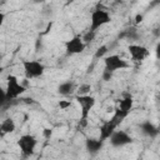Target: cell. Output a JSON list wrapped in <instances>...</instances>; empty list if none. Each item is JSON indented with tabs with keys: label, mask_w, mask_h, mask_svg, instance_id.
<instances>
[{
	"label": "cell",
	"mask_w": 160,
	"mask_h": 160,
	"mask_svg": "<svg viewBox=\"0 0 160 160\" xmlns=\"http://www.w3.org/2000/svg\"><path fill=\"white\" fill-rule=\"evenodd\" d=\"M0 136H2V134H1V131H0Z\"/></svg>",
	"instance_id": "f1b7e54d"
},
{
	"label": "cell",
	"mask_w": 160,
	"mask_h": 160,
	"mask_svg": "<svg viewBox=\"0 0 160 160\" xmlns=\"http://www.w3.org/2000/svg\"><path fill=\"white\" fill-rule=\"evenodd\" d=\"M111 146L114 148H122L132 142V138L124 130H115L112 135L109 138Z\"/></svg>",
	"instance_id": "52a82bcc"
},
{
	"label": "cell",
	"mask_w": 160,
	"mask_h": 160,
	"mask_svg": "<svg viewBox=\"0 0 160 160\" xmlns=\"http://www.w3.org/2000/svg\"><path fill=\"white\" fill-rule=\"evenodd\" d=\"M108 51H109V46H108V45H101V46H99V48L96 49V51H95V54H94V58H95V59H102V58L106 56Z\"/></svg>",
	"instance_id": "d6986e66"
},
{
	"label": "cell",
	"mask_w": 160,
	"mask_h": 160,
	"mask_svg": "<svg viewBox=\"0 0 160 160\" xmlns=\"http://www.w3.org/2000/svg\"><path fill=\"white\" fill-rule=\"evenodd\" d=\"M129 114H126V112H124V111H121V110H119L118 108L115 109V111H114V114L111 115V118L109 119L114 125H116V126H119L125 119H126V116H128Z\"/></svg>",
	"instance_id": "2e32d148"
},
{
	"label": "cell",
	"mask_w": 160,
	"mask_h": 160,
	"mask_svg": "<svg viewBox=\"0 0 160 160\" xmlns=\"http://www.w3.org/2000/svg\"><path fill=\"white\" fill-rule=\"evenodd\" d=\"M4 21H5V14L0 11V28L2 26V24H4Z\"/></svg>",
	"instance_id": "484cf974"
},
{
	"label": "cell",
	"mask_w": 160,
	"mask_h": 160,
	"mask_svg": "<svg viewBox=\"0 0 160 160\" xmlns=\"http://www.w3.org/2000/svg\"><path fill=\"white\" fill-rule=\"evenodd\" d=\"M94 39H95V32H94V31H90V30H88V31L81 36V40L84 41L85 45L89 44V42H91Z\"/></svg>",
	"instance_id": "ffe728a7"
},
{
	"label": "cell",
	"mask_w": 160,
	"mask_h": 160,
	"mask_svg": "<svg viewBox=\"0 0 160 160\" xmlns=\"http://www.w3.org/2000/svg\"><path fill=\"white\" fill-rule=\"evenodd\" d=\"M26 91V88L22 86V84L19 81L18 76L9 74L6 76V88H5V94L8 101L16 100L20 95H22Z\"/></svg>",
	"instance_id": "6da1fadb"
},
{
	"label": "cell",
	"mask_w": 160,
	"mask_h": 160,
	"mask_svg": "<svg viewBox=\"0 0 160 160\" xmlns=\"http://www.w3.org/2000/svg\"><path fill=\"white\" fill-rule=\"evenodd\" d=\"M36 145H38V140L31 134H24L18 140V146L24 156H31L35 152Z\"/></svg>",
	"instance_id": "5b68a950"
},
{
	"label": "cell",
	"mask_w": 160,
	"mask_h": 160,
	"mask_svg": "<svg viewBox=\"0 0 160 160\" xmlns=\"http://www.w3.org/2000/svg\"><path fill=\"white\" fill-rule=\"evenodd\" d=\"M128 51H129L131 59L134 61H136V62H140V61L145 60L150 54V51H149V49L146 46L139 45V44H130L128 46Z\"/></svg>",
	"instance_id": "ba28073f"
},
{
	"label": "cell",
	"mask_w": 160,
	"mask_h": 160,
	"mask_svg": "<svg viewBox=\"0 0 160 160\" xmlns=\"http://www.w3.org/2000/svg\"><path fill=\"white\" fill-rule=\"evenodd\" d=\"M116 125H114L110 120H106L101 126H100V131H99V140L100 141H106L109 140V138L112 135V132L116 130Z\"/></svg>",
	"instance_id": "30bf717a"
},
{
	"label": "cell",
	"mask_w": 160,
	"mask_h": 160,
	"mask_svg": "<svg viewBox=\"0 0 160 160\" xmlns=\"http://www.w3.org/2000/svg\"><path fill=\"white\" fill-rule=\"evenodd\" d=\"M110 21H111V16H110L109 11H106L101 8H98L90 15V29L89 30L96 32L98 29L102 28L104 25L109 24Z\"/></svg>",
	"instance_id": "7a4b0ae2"
},
{
	"label": "cell",
	"mask_w": 160,
	"mask_h": 160,
	"mask_svg": "<svg viewBox=\"0 0 160 160\" xmlns=\"http://www.w3.org/2000/svg\"><path fill=\"white\" fill-rule=\"evenodd\" d=\"M2 70H4V68H2V66H1V65H0V74H1V72H2Z\"/></svg>",
	"instance_id": "83f0119b"
},
{
	"label": "cell",
	"mask_w": 160,
	"mask_h": 160,
	"mask_svg": "<svg viewBox=\"0 0 160 160\" xmlns=\"http://www.w3.org/2000/svg\"><path fill=\"white\" fill-rule=\"evenodd\" d=\"M102 145H104V142L100 141L99 139L86 138V140H85V148L90 155H96L102 149Z\"/></svg>",
	"instance_id": "7c38bea8"
},
{
	"label": "cell",
	"mask_w": 160,
	"mask_h": 160,
	"mask_svg": "<svg viewBox=\"0 0 160 160\" xmlns=\"http://www.w3.org/2000/svg\"><path fill=\"white\" fill-rule=\"evenodd\" d=\"M90 91H91V85H90V84H88V82L80 84V85L76 88V96L90 95Z\"/></svg>",
	"instance_id": "e0dca14e"
},
{
	"label": "cell",
	"mask_w": 160,
	"mask_h": 160,
	"mask_svg": "<svg viewBox=\"0 0 160 160\" xmlns=\"http://www.w3.org/2000/svg\"><path fill=\"white\" fill-rule=\"evenodd\" d=\"M15 129H16V125H15V121H14L11 118H6V119H4V120L0 122V131H1L2 136L6 135V134L14 132Z\"/></svg>",
	"instance_id": "5bb4252c"
},
{
	"label": "cell",
	"mask_w": 160,
	"mask_h": 160,
	"mask_svg": "<svg viewBox=\"0 0 160 160\" xmlns=\"http://www.w3.org/2000/svg\"><path fill=\"white\" fill-rule=\"evenodd\" d=\"M79 106H80V120H88V116L92 108L95 106L96 99L91 95H84V96H76L75 98Z\"/></svg>",
	"instance_id": "8992f818"
},
{
	"label": "cell",
	"mask_w": 160,
	"mask_h": 160,
	"mask_svg": "<svg viewBox=\"0 0 160 160\" xmlns=\"http://www.w3.org/2000/svg\"><path fill=\"white\" fill-rule=\"evenodd\" d=\"M22 69H24L25 79L28 80L38 79L42 76V74L45 72V65L38 60H24Z\"/></svg>",
	"instance_id": "3957f363"
},
{
	"label": "cell",
	"mask_w": 160,
	"mask_h": 160,
	"mask_svg": "<svg viewBox=\"0 0 160 160\" xmlns=\"http://www.w3.org/2000/svg\"><path fill=\"white\" fill-rule=\"evenodd\" d=\"M142 20H144V15L142 14H136V16H135V24H140Z\"/></svg>",
	"instance_id": "d4e9b609"
},
{
	"label": "cell",
	"mask_w": 160,
	"mask_h": 160,
	"mask_svg": "<svg viewBox=\"0 0 160 160\" xmlns=\"http://www.w3.org/2000/svg\"><path fill=\"white\" fill-rule=\"evenodd\" d=\"M42 135H44V138L50 139V138H51V135H52V130L46 128V129H44V130H42Z\"/></svg>",
	"instance_id": "cb8c5ba5"
},
{
	"label": "cell",
	"mask_w": 160,
	"mask_h": 160,
	"mask_svg": "<svg viewBox=\"0 0 160 160\" xmlns=\"http://www.w3.org/2000/svg\"><path fill=\"white\" fill-rule=\"evenodd\" d=\"M4 59V54L2 52H0V62H1V60Z\"/></svg>",
	"instance_id": "4316f807"
},
{
	"label": "cell",
	"mask_w": 160,
	"mask_h": 160,
	"mask_svg": "<svg viewBox=\"0 0 160 160\" xmlns=\"http://www.w3.org/2000/svg\"><path fill=\"white\" fill-rule=\"evenodd\" d=\"M119 38L120 39L126 38L128 40H136L138 39V31H136V29H126L119 35Z\"/></svg>",
	"instance_id": "ac0fdd59"
},
{
	"label": "cell",
	"mask_w": 160,
	"mask_h": 160,
	"mask_svg": "<svg viewBox=\"0 0 160 160\" xmlns=\"http://www.w3.org/2000/svg\"><path fill=\"white\" fill-rule=\"evenodd\" d=\"M76 90V85L72 80H66V81H62L59 84L58 86V92L62 96H69L71 95L74 91Z\"/></svg>",
	"instance_id": "4fadbf2b"
},
{
	"label": "cell",
	"mask_w": 160,
	"mask_h": 160,
	"mask_svg": "<svg viewBox=\"0 0 160 160\" xmlns=\"http://www.w3.org/2000/svg\"><path fill=\"white\" fill-rule=\"evenodd\" d=\"M71 106V101L70 100H60L59 101V108L61 109V110H66L68 108H70Z\"/></svg>",
	"instance_id": "603a6c76"
},
{
	"label": "cell",
	"mask_w": 160,
	"mask_h": 160,
	"mask_svg": "<svg viewBox=\"0 0 160 160\" xmlns=\"http://www.w3.org/2000/svg\"><path fill=\"white\" fill-rule=\"evenodd\" d=\"M112 72H110V71H108V70H102V74H101V79L104 80V81H110L111 79H112Z\"/></svg>",
	"instance_id": "7402d4cb"
},
{
	"label": "cell",
	"mask_w": 160,
	"mask_h": 160,
	"mask_svg": "<svg viewBox=\"0 0 160 160\" xmlns=\"http://www.w3.org/2000/svg\"><path fill=\"white\" fill-rule=\"evenodd\" d=\"M6 104H8V99H6L5 89H2V88L0 86V109H2Z\"/></svg>",
	"instance_id": "44dd1931"
},
{
	"label": "cell",
	"mask_w": 160,
	"mask_h": 160,
	"mask_svg": "<svg viewBox=\"0 0 160 160\" xmlns=\"http://www.w3.org/2000/svg\"><path fill=\"white\" fill-rule=\"evenodd\" d=\"M139 129L140 131L145 135V136H149L151 139H155L158 135H159V129L156 125H154L151 121H144L139 125Z\"/></svg>",
	"instance_id": "8fae6325"
},
{
	"label": "cell",
	"mask_w": 160,
	"mask_h": 160,
	"mask_svg": "<svg viewBox=\"0 0 160 160\" xmlns=\"http://www.w3.org/2000/svg\"><path fill=\"white\" fill-rule=\"evenodd\" d=\"M86 45L84 44V41L81 40L80 35H75L74 38H71L70 40H68L65 42V50L69 55H75V54H80L85 50Z\"/></svg>",
	"instance_id": "9c48e42d"
},
{
	"label": "cell",
	"mask_w": 160,
	"mask_h": 160,
	"mask_svg": "<svg viewBox=\"0 0 160 160\" xmlns=\"http://www.w3.org/2000/svg\"><path fill=\"white\" fill-rule=\"evenodd\" d=\"M130 66V64L124 60L121 56L112 54V55H106L104 58V70H108L110 72H115L118 70H124L128 69Z\"/></svg>",
	"instance_id": "277c9868"
},
{
	"label": "cell",
	"mask_w": 160,
	"mask_h": 160,
	"mask_svg": "<svg viewBox=\"0 0 160 160\" xmlns=\"http://www.w3.org/2000/svg\"><path fill=\"white\" fill-rule=\"evenodd\" d=\"M132 105H134V100H132L131 95H126L124 99H121L119 101L118 109L121 110V111H124V112H126V114H130V111L132 109Z\"/></svg>",
	"instance_id": "9a60e30c"
}]
</instances>
